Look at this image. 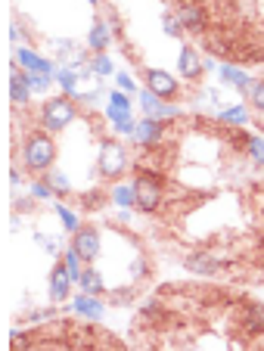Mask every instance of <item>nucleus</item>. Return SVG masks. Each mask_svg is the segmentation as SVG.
<instances>
[{
  "label": "nucleus",
  "instance_id": "obj_44",
  "mask_svg": "<svg viewBox=\"0 0 264 351\" xmlns=\"http://www.w3.org/2000/svg\"><path fill=\"white\" fill-rule=\"evenodd\" d=\"M7 180H10V186H19L22 180H25V178H22V168H19V165H10V171H7Z\"/></svg>",
  "mask_w": 264,
  "mask_h": 351
},
{
  "label": "nucleus",
  "instance_id": "obj_9",
  "mask_svg": "<svg viewBox=\"0 0 264 351\" xmlns=\"http://www.w3.org/2000/svg\"><path fill=\"white\" fill-rule=\"evenodd\" d=\"M178 75L184 78V84L190 87H202V75H205V56L199 53L193 44H184L178 53Z\"/></svg>",
  "mask_w": 264,
  "mask_h": 351
},
{
  "label": "nucleus",
  "instance_id": "obj_19",
  "mask_svg": "<svg viewBox=\"0 0 264 351\" xmlns=\"http://www.w3.org/2000/svg\"><path fill=\"white\" fill-rule=\"evenodd\" d=\"M218 75H221V84H224V87H233V90L245 93V97H249L252 84H255V78H249V75H245L239 66H233V62L218 66Z\"/></svg>",
  "mask_w": 264,
  "mask_h": 351
},
{
  "label": "nucleus",
  "instance_id": "obj_1",
  "mask_svg": "<svg viewBox=\"0 0 264 351\" xmlns=\"http://www.w3.org/2000/svg\"><path fill=\"white\" fill-rule=\"evenodd\" d=\"M19 165L25 168L28 174H47L53 165H56V156H60V149H56V140H53L50 131H44V128H32V131H25V140H22L19 146Z\"/></svg>",
  "mask_w": 264,
  "mask_h": 351
},
{
  "label": "nucleus",
  "instance_id": "obj_30",
  "mask_svg": "<svg viewBox=\"0 0 264 351\" xmlns=\"http://www.w3.org/2000/svg\"><path fill=\"white\" fill-rule=\"evenodd\" d=\"M28 196H32L34 202H53V199H56V193L50 190V184H47L44 178H34L32 184H28Z\"/></svg>",
  "mask_w": 264,
  "mask_h": 351
},
{
  "label": "nucleus",
  "instance_id": "obj_24",
  "mask_svg": "<svg viewBox=\"0 0 264 351\" xmlns=\"http://www.w3.org/2000/svg\"><path fill=\"white\" fill-rule=\"evenodd\" d=\"M40 178L50 184V190L56 193L60 199H66V196H72V180H69V174L62 171V168H50L47 174H40Z\"/></svg>",
  "mask_w": 264,
  "mask_h": 351
},
{
  "label": "nucleus",
  "instance_id": "obj_5",
  "mask_svg": "<svg viewBox=\"0 0 264 351\" xmlns=\"http://www.w3.org/2000/svg\"><path fill=\"white\" fill-rule=\"evenodd\" d=\"M180 261H184V267L190 274H196V277H218L224 267L233 265V255H224L221 249H193V252H187Z\"/></svg>",
  "mask_w": 264,
  "mask_h": 351
},
{
  "label": "nucleus",
  "instance_id": "obj_45",
  "mask_svg": "<svg viewBox=\"0 0 264 351\" xmlns=\"http://www.w3.org/2000/svg\"><path fill=\"white\" fill-rule=\"evenodd\" d=\"M119 221H121V224H131V221H134V215L128 212V208H121V212H119Z\"/></svg>",
  "mask_w": 264,
  "mask_h": 351
},
{
  "label": "nucleus",
  "instance_id": "obj_42",
  "mask_svg": "<svg viewBox=\"0 0 264 351\" xmlns=\"http://www.w3.org/2000/svg\"><path fill=\"white\" fill-rule=\"evenodd\" d=\"M32 208H38V202H32V199H22V196H13V212L25 215V212H32Z\"/></svg>",
  "mask_w": 264,
  "mask_h": 351
},
{
  "label": "nucleus",
  "instance_id": "obj_15",
  "mask_svg": "<svg viewBox=\"0 0 264 351\" xmlns=\"http://www.w3.org/2000/svg\"><path fill=\"white\" fill-rule=\"evenodd\" d=\"M7 93H10V103L16 109H25L32 103V87H28V75L19 72V62H10V81H7Z\"/></svg>",
  "mask_w": 264,
  "mask_h": 351
},
{
  "label": "nucleus",
  "instance_id": "obj_41",
  "mask_svg": "<svg viewBox=\"0 0 264 351\" xmlns=\"http://www.w3.org/2000/svg\"><path fill=\"white\" fill-rule=\"evenodd\" d=\"M134 131H137V121H134V119L112 125V134H119V137H134Z\"/></svg>",
  "mask_w": 264,
  "mask_h": 351
},
{
  "label": "nucleus",
  "instance_id": "obj_49",
  "mask_svg": "<svg viewBox=\"0 0 264 351\" xmlns=\"http://www.w3.org/2000/svg\"><path fill=\"white\" fill-rule=\"evenodd\" d=\"M115 351H121V348H115Z\"/></svg>",
  "mask_w": 264,
  "mask_h": 351
},
{
  "label": "nucleus",
  "instance_id": "obj_2",
  "mask_svg": "<svg viewBox=\"0 0 264 351\" xmlns=\"http://www.w3.org/2000/svg\"><path fill=\"white\" fill-rule=\"evenodd\" d=\"M134 184V208L140 215H158L168 202V190H165V174H149V171H137Z\"/></svg>",
  "mask_w": 264,
  "mask_h": 351
},
{
  "label": "nucleus",
  "instance_id": "obj_10",
  "mask_svg": "<svg viewBox=\"0 0 264 351\" xmlns=\"http://www.w3.org/2000/svg\"><path fill=\"white\" fill-rule=\"evenodd\" d=\"M137 99H140V103H137L140 112H143L146 119H158V121H178V119H184V109L174 106V103H168V99H158L156 93H149V90H140Z\"/></svg>",
  "mask_w": 264,
  "mask_h": 351
},
{
  "label": "nucleus",
  "instance_id": "obj_26",
  "mask_svg": "<svg viewBox=\"0 0 264 351\" xmlns=\"http://www.w3.org/2000/svg\"><path fill=\"white\" fill-rule=\"evenodd\" d=\"M50 47H53V53H56V62H60V66H69L72 56L81 50L72 38H56V40H50Z\"/></svg>",
  "mask_w": 264,
  "mask_h": 351
},
{
  "label": "nucleus",
  "instance_id": "obj_39",
  "mask_svg": "<svg viewBox=\"0 0 264 351\" xmlns=\"http://www.w3.org/2000/svg\"><path fill=\"white\" fill-rule=\"evenodd\" d=\"M103 19L109 22V28H112L115 40H121V38H125V28H121V16H119V10H115V7H106Z\"/></svg>",
  "mask_w": 264,
  "mask_h": 351
},
{
  "label": "nucleus",
  "instance_id": "obj_18",
  "mask_svg": "<svg viewBox=\"0 0 264 351\" xmlns=\"http://www.w3.org/2000/svg\"><path fill=\"white\" fill-rule=\"evenodd\" d=\"M13 60L19 62L22 69H25V72H44V75H56V62L53 60H44V56L38 53V50H34V47H19V50H16L13 53Z\"/></svg>",
  "mask_w": 264,
  "mask_h": 351
},
{
  "label": "nucleus",
  "instance_id": "obj_36",
  "mask_svg": "<svg viewBox=\"0 0 264 351\" xmlns=\"http://www.w3.org/2000/svg\"><path fill=\"white\" fill-rule=\"evenodd\" d=\"M249 106H252V112H258V115L264 112V78H258L255 84H252V90H249Z\"/></svg>",
  "mask_w": 264,
  "mask_h": 351
},
{
  "label": "nucleus",
  "instance_id": "obj_31",
  "mask_svg": "<svg viewBox=\"0 0 264 351\" xmlns=\"http://www.w3.org/2000/svg\"><path fill=\"white\" fill-rule=\"evenodd\" d=\"M91 72L97 75V78H109V75H115V62L109 60V53H93Z\"/></svg>",
  "mask_w": 264,
  "mask_h": 351
},
{
  "label": "nucleus",
  "instance_id": "obj_11",
  "mask_svg": "<svg viewBox=\"0 0 264 351\" xmlns=\"http://www.w3.org/2000/svg\"><path fill=\"white\" fill-rule=\"evenodd\" d=\"M143 81H146V90L156 93L158 99H178L180 97V78H174L171 72L165 69H146L143 72Z\"/></svg>",
  "mask_w": 264,
  "mask_h": 351
},
{
  "label": "nucleus",
  "instance_id": "obj_13",
  "mask_svg": "<svg viewBox=\"0 0 264 351\" xmlns=\"http://www.w3.org/2000/svg\"><path fill=\"white\" fill-rule=\"evenodd\" d=\"M72 274H69L66 261H56L50 271V280H47V295H50L53 305H62V302H69V295H72Z\"/></svg>",
  "mask_w": 264,
  "mask_h": 351
},
{
  "label": "nucleus",
  "instance_id": "obj_23",
  "mask_svg": "<svg viewBox=\"0 0 264 351\" xmlns=\"http://www.w3.org/2000/svg\"><path fill=\"white\" fill-rule=\"evenodd\" d=\"M78 286H81V292H87V295H103V292H106V280H103V274H99L93 265H87V267H84V274H81Z\"/></svg>",
  "mask_w": 264,
  "mask_h": 351
},
{
  "label": "nucleus",
  "instance_id": "obj_25",
  "mask_svg": "<svg viewBox=\"0 0 264 351\" xmlns=\"http://www.w3.org/2000/svg\"><path fill=\"white\" fill-rule=\"evenodd\" d=\"M50 208H53V215L62 221V230H66V233H78L81 227H84L78 215H75L69 206H62V202H50Z\"/></svg>",
  "mask_w": 264,
  "mask_h": 351
},
{
  "label": "nucleus",
  "instance_id": "obj_40",
  "mask_svg": "<svg viewBox=\"0 0 264 351\" xmlns=\"http://www.w3.org/2000/svg\"><path fill=\"white\" fill-rule=\"evenodd\" d=\"M115 87L119 90H125V93H131V97H137V81H134V75L131 72H115Z\"/></svg>",
  "mask_w": 264,
  "mask_h": 351
},
{
  "label": "nucleus",
  "instance_id": "obj_21",
  "mask_svg": "<svg viewBox=\"0 0 264 351\" xmlns=\"http://www.w3.org/2000/svg\"><path fill=\"white\" fill-rule=\"evenodd\" d=\"M218 121L221 125H233V128H245L252 121V109L243 103H233V106L218 109Z\"/></svg>",
  "mask_w": 264,
  "mask_h": 351
},
{
  "label": "nucleus",
  "instance_id": "obj_29",
  "mask_svg": "<svg viewBox=\"0 0 264 351\" xmlns=\"http://www.w3.org/2000/svg\"><path fill=\"white\" fill-rule=\"evenodd\" d=\"M34 243H38L47 255H53L56 261H60L62 252H66V249H62V239H60V237H50V233H40V230H38V233H34Z\"/></svg>",
  "mask_w": 264,
  "mask_h": 351
},
{
  "label": "nucleus",
  "instance_id": "obj_33",
  "mask_svg": "<svg viewBox=\"0 0 264 351\" xmlns=\"http://www.w3.org/2000/svg\"><path fill=\"white\" fill-rule=\"evenodd\" d=\"M25 75H28V87H32V93H47L53 84H56L53 75H44V72H25Z\"/></svg>",
  "mask_w": 264,
  "mask_h": 351
},
{
  "label": "nucleus",
  "instance_id": "obj_43",
  "mask_svg": "<svg viewBox=\"0 0 264 351\" xmlns=\"http://www.w3.org/2000/svg\"><path fill=\"white\" fill-rule=\"evenodd\" d=\"M22 34H28V32H22L19 22H10V25H7V38H10V44H19Z\"/></svg>",
  "mask_w": 264,
  "mask_h": 351
},
{
  "label": "nucleus",
  "instance_id": "obj_38",
  "mask_svg": "<svg viewBox=\"0 0 264 351\" xmlns=\"http://www.w3.org/2000/svg\"><path fill=\"white\" fill-rule=\"evenodd\" d=\"M134 283L131 286H125V289H112L109 292V305H134Z\"/></svg>",
  "mask_w": 264,
  "mask_h": 351
},
{
  "label": "nucleus",
  "instance_id": "obj_8",
  "mask_svg": "<svg viewBox=\"0 0 264 351\" xmlns=\"http://www.w3.org/2000/svg\"><path fill=\"white\" fill-rule=\"evenodd\" d=\"M171 121H158V119H140L137 121V131H134V143L140 146V149H158V146L168 140V134H171Z\"/></svg>",
  "mask_w": 264,
  "mask_h": 351
},
{
  "label": "nucleus",
  "instance_id": "obj_35",
  "mask_svg": "<svg viewBox=\"0 0 264 351\" xmlns=\"http://www.w3.org/2000/svg\"><path fill=\"white\" fill-rule=\"evenodd\" d=\"M196 99L208 109H218L221 106V90H215V87H196Z\"/></svg>",
  "mask_w": 264,
  "mask_h": 351
},
{
  "label": "nucleus",
  "instance_id": "obj_22",
  "mask_svg": "<svg viewBox=\"0 0 264 351\" xmlns=\"http://www.w3.org/2000/svg\"><path fill=\"white\" fill-rule=\"evenodd\" d=\"M243 156H245V162H249V165L264 168V134H245Z\"/></svg>",
  "mask_w": 264,
  "mask_h": 351
},
{
  "label": "nucleus",
  "instance_id": "obj_14",
  "mask_svg": "<svg viewBox=\"0 0 264 351\" xmlns=\"http://www.w3.org/2000/svg\"><path fill=\"white\" fill-rule=\"evenodd\" d=\"M103 119L109 125H119V121L134 119V97L125 90H109V99H106V109H103Z\"/></svg>",
  "mask_w": 264,
  "mask_h": 351
},
{
  "label": "nucleus",
  "instance_id": "obj_17",
  "mask_svg": "<svg viewBox=\"0 0 264 351\" xmlns=\"http://www.w3.org/2000/svg\"><path fill=\"white\" fill-rule=\"evenodd\" d=\"M112 44H115V34H112V28H109V22H106L103 16H97V19L91 22V32H87V50H91V53H106Z\"/></svg>",
  "mask_w": 264,
  "mask_h": 351
},
{
  "label": "nucleus",
  "instance_id": "obj_4",
  "mask_svg": "<svg viewBox=\"0 0 264 351\" xmlns=\"http://www.w3.org/2000/svg\"><path fill=\"white\" fill-rule=\"evenodd\" d=\"M75 119H78V103H75L72 97H66V93L47 97L44 103H40L38 121H40V128H44V131L62 134V131H69V128L75 125Z\"/></svg>",
  "mask_w": 264,
  "mask_h": 351
},
{
  "label": "nucleus",
  "instance_id": "obj_16",
  "mask_svg": "<svg viewBox=\"0 0 264 351\" xmlns=\"http://www.w3.org/2000/svg\"><path fill=\"white\" fill-rule=\"evenodd\" d=\"M72 311L78 314V317L91 320V324H99V320L106 317V302L99 295H87V292H78V295L72 298Z\"/></svg>",
  "mask_w": 264,
  "mask_h": 351
},
{
  "label": "nucleus",
  "instance_id": "obj_46",
  "mask_svg": "<svg viewBox=\"0 0 264 351\" xmlns=\"http://www.w3.org/2000/svg\"><path fill=\"white\" fill-rule=\"evenodd\" d=\"M87 3H91L93 10H99V7H106V0H87Z\"/></svg>",
  "mask_w": 264,
  "mask_h": 351
},
{
  "label": "nucleus",
  "instance_id": "obj_28",
  "mask_svg": "<svg viewBox=\"0 0 264 351\" xmlns=\"http://www.w3.org/2000/svg\"><path fill=\"white\" fill-rule=\"evenodd\" d=\"M109 199L119 208H131L134 206V184H112L109 186Z\"/></svg>",
  "mask_w": 264,
  "mask_h": 351
},
{
  "label": "nucleus",
  "instance_id": "obj_7",
  "mask_svg": "<svg viewBox=\"0 0 264 351\" xmlns=\"http://www.w3.org/2000/svg\"><path fill=\"white\" fill-rule=\"evenodd\" d=\"M237 332L249 342H264V302H239Z\"/></svg>",
  "mask_w": 264,
  "mask_h": 351
},
{
  "label": "nucleus",
  "instance_id": "obj_6",
  "mask_svg": "<svg viewBox=\"0 0 264 351\" xmlns=\"http://www.w3.org/2000/svg\"><path fill=\"white\" fill-rule=\"evenodd\" d=\"M174 16L180 19V28L193 38H205L208 34V10L199 0H174Z\"/></svg>",
  "mask_w": 264,
  "mask_h": 351
},
{
  "label": "nucleus",
  "instance_id": "obj_47",
  "mask_svg": "<svg viewBox=\"0 0 264 351\" xmlns=\"http://www.w3.org/2000/svg\"><path fill=\"white\" fill-rule=\"evenodd\" d=\"M258 131H261V134H264V121H261V125H258Z\"/></svg>",
  "mask_w": 264,
  "mask_h": 351
},
{
  "label": "nucleus",
  "instance_id": "obj_27",
  "mask_svg": "<svg viewBox=\"0 0 264 351\" xmlns=\"http://www.w3.org/2000/svg\"><path fill=\"white\" fill-rule=\"evenodd\" d=\"M152 267H149V258H146L143 252L134 255L131 265H128V277H131V283H143V280H149Z\"/></svg>",
  "mask_w": 264,
  "mask_h": 351
},
{
  "label": "nucleus",
  "instance_id": "obj_37",
  "mask_svg": "<svg viewBox=\"0 0 264 351\" xmlns=\"http://www.w3.org/2000/svg\"><path fill=\"white\" fill-rule=\"evenodd\" d=\"M162 32H165L168 38H180V34H184V28H180V19L174 16V10L162 13Z\"/></svg>",
  "mask_w": 264,
  "mask_h": 351
},
{
  "label": "nucleus",
  "instance_id": "obj_12",
  "mask_svg": "<svg viewBox=\"0 0 264 351\" xmlns=\"http://www.w3.org/2000/svg\"><path fill=\"white\" fill-rule=\"evenodd\" d=\"M72 249L84 258V265H93L103 252V233L93 224H84L78 233H72Z\"/></svg>",
  "mask_w": 264,
  "mask_h": 351
},
{
  "label": "nucleus",
  "instance_id": "obj_3",
  "mask_svg": "<svg viewBox=\"0 0 264 351\" xmlns=\"http://www.w3.org/2000/svg\"><path fill=\"white\" fill-rule=\"evenodd\" d=\"M131 168V153L128 146L115 137H103L97 143V174L106 184H119V178Z\"/></svg>",
  "mask_w": 264,
  "mask_h": 351
},
{
  "label": "nucleus",
  "instance_id": "obj_48",
  "mask_svg": "<svg viewBox=\"0 0 264 351\" xmlns=\"http://www.w3.org/2000/svg\"><path fill=\"white\" fill-rule=\"evenodd\" d=\"M258 351H264V342H261V345H258Z\"/></svg>",
  "mask_w": 264,
  "mask_h": 351
},
{
  "label": "nucleus",
  "instance_id": "obj_20",
  "mask_svg": "<svg viewBox=\"0 0 264 351\" xmlns=\"http://www.w3.org/2000/svg\"><path fill=\"white\" fill-rule=\"evenodd\" d=\"M56 84H60V93H66V97H72V99H78V93H81V87H84V78H81V72L78 69H69V66H60L56 69Z\"/></svg>",
  "mask_w": 264,
  "mask_h": 351
},
{
  "label": "nucleus",
  "instance_id": "obj_34",
  "mask_svg": "<svg viewBox=\"0 0 264 351\" xmlns=\"http://www.w3.org/2000/svg\"><path fill=\"white\" fill-rule=\"evenodd\" d=\"M106 199H109V193H103V190H87V193H81V208H87V212H97V208L103 206Z\"/></svg>",
  "mask_w": 264,
  "mask_h": 351
},
{
  "label": "nucleus",
  "instance_id": "obj_32",
  "mask_svg": "<svg viewBox=\"0 0 264 351\" xmlns=\"http://www.w3.org/2000/svg\"><path fill=\"white\" fill-rule=\"evenodd\" d=\"M62 261H66V267H69V274H72V280H75V283H78V280H81V274H84V258H81V255L78 252H75V249H72V245H69V249H66V252H62Z\"/></svg>",
  "mask_w": 264,
  "mask_h": 351
}]
</instances>
